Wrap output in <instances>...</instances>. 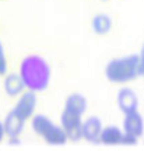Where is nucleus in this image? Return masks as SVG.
<instances>
[{
  "instance_id": "nucleus-10",
  "label": "nucleus",
  "mask_w": 144,
  "mask_h": 151,
  "mask_svg": "<svg viewBox=\"0 0 144 151\" xmlns=\"http://www.w3.org/2000/svg\"><path fill=\"white\" fill-rule=\"evenodd\" d=\"M70 113H74V115H83L87 111V99L83 94L74 92V94H70L69 97L66 98L64 101V109Z\"/></svg>"
},
{
  "instance_id": "nucleus-5",
  "label": "nucleus",
  "mask_w": 144,
  "mask_h": 151,
  "mask_svg": "<svg viewBox=\"0 0 144 151\" xmlns=\"http://www.w3.org/2000/svg\"><path fill=\"white\" fill-rule=\"evenodd\" d=\"M116 102L119 109L122 111L125 115L130 112H134L139 108V98L137 94L133 88H129V87H123L119 90L116 95Z\"/></svg>"
},
{
  "instance_id": "nucleus-14",
  "label": "nucleus",
  "mask_w": 144,
  "mask_h": 151,
  "mask_svg": "<svg viewBox=\"0 0 144 151\" xmlns=\"http://www.w3.org/2000/svg\"><path fill=\"white\" fill-rule=\"evenodd\" d=\"M7 73V59L4 55V48L3 43L0 42V76H3Z\"/></svg>"
},
{
  "instance_id": "nucleus-18",
  "label": "nucleus",
  "mask_w": 144,
  "mask_h": 151,
  "mask_svg": "<svg viewBox=\"0 0 144 151\" xmlns=\"http://www.w3.org/2000/svg\"><path fill=\"white\" fill-rule=\"evenodd\" d=\"M140 56H144V43H143V46H141V50H140Z\"/></svg>"
},
{
  "instance_id": "nucleus-7",
  "label": "nucleus",
  "mask_w": 144,
  "mask_h": 151,
  "mask_svg": "<svg viewBox=\"0 0 144 151\" xmlns=\"http://www.w3.org/2000/svg\"><path fill=\"white\" fill-rule=\"evenodd\" d=\"M123 132L140 139L144 133V119L137 111L125 115L123 119Z\"/></svg>"
},
{
  "instance_id": "nucleus-3",
  "label": "nucleus",
  "mask_w": 144,
  "mask_h": 151,
  "mask_svg": "<svg viewBox=\"0 0 144 151\" xmlns=\"http://www.w3.org/2000/svg\"><path fill=\"white\" fill-rule=\"evenodd\" d=\"M35 108H37V92L27 90V91L21 92L18 101L16 102L14 108L11 111L17 113L24 120H28L35 115Z\"/></svg>"
},
{
  "instance_id": "nucleus-2",
  "label": "nucleus",
  "mask_w": 144,
  "mask_h": 151,
  "mask_svg": "<svg viewBox=\"0 0 144 151\" xmlns=\"http://www.w3.org/2000/svg\"><path fill=\"white\" fill-rule=\"evenodd\" d=\"M140 55H126L109 60L105 66V77L111 83H129L140 76Z\"/></svg>"
},
{
  "instance_id": "nucleus-12",
  "label": "nucleus",
  "mask_w": 144,
  "mask_h": 151,
  "mask_svg": "<svg viewBox=\"0 0 144 151\" xmlns=\"http://www.w3.org/2000/svg\"><path fill=\"white\" fill-rule=\"evenodd\" d=\"M43 140L46 141L50 146H63L67 141V136L64 133V130L62 129L60 124L52 123L49 126V129L42 134Z\"/></svg>"
},
{
  "instance_id": "nucleus-8",
  "label": "nucleus",
  "mask_w": 144,
  "mask_h": 151,
  "mask_svg": "<svg viewBox=\"0 0 144 151\" xmlns=\"http://www.w3.org/2000/svg\"><path fill=\"white\" fill-rule=\"evenodd\" d=\"M25 122H27V120H24V119L20 118L17 113H14L13 111H10L9 115L6 116V119L3 120L6 136H9V139L20 137V134H21L22 130H24Z\"/></svg>"
},
{
  "instance_id": "nucleus-9",
  "label": "nucleus",
  "mask_w": 144,
  "mask_h": 151,
  "mask_svg": "<svg viewBox=\"0 0 144 151\" xmlns=\"http://www.w3.org/2000/svg\"><path fill=\"white\" fill-rule=\"evenodd\" d=\"M3 87H4L6 94L10 95V97H17V95H20L21 92H24L27 90L21 76L18 73H10V74L6 76Z\"/></svg>"
},
{
  "instance_id": "nucleus-11",
  "label": "nucleus",
  "mask_w": 144,
  "mask_h": 151,
  "mask_svg": "<svg viewBox=\"0 0 144 151\" xmlns=\"http://www.w3.org/2000/svg\"><path fill=\"white\" fill-rule=\"evenodd\" d=\"M123 137V130L117 127L115 124H109V126H104L99 136V141L105 146H117L122 143Z\"/></svg>"
},
{
  "instance_id": "nucleus-16",
  "label": "nucleus",
  "mask_w": 144,
  "mask_h": 151,
  "mask_svg": "<svg viewBox=\"0 0 144 151\" xmlns=\"http://www.w3.org/2000/svg\"><path fill=\"white\" fill-rule=\"evenodd\" d=\"M139 70H140V76H144V56H140Z\"/></svg>"
},
{
  "instance_id": "nucleus-4",
  "label": "nucleus",
  "mask_w": 144,
  "mask_h": 151,
  "mask_svg": "<svg viewBox=\"0 0 144 151\" xmlns=\"http://www.w3.org/2000/svg\"><path fill=\"white\" fill-rule=\"evenodd\" d=\"M81 124H83V120L80 115H74L67 111H63L60 115V126L67 136V140L78 141L80 139H83Z\"/></svg>"
},
{
  "instance_id": "nucleus-15",
  "label": "nucleus",
  "mask_w": 144,
  "mask_h": 151,
  "mask_svg": "<svg viewBox=\"0 0 144 151\" xmlns=\"http://www.w3.org/2000/svg\"><path fill=\"white\" fill-rule=\"evenodd\" d=\"M137 140H139L137 137H134L132 134H127V133L123 132V137H122V143L120 144H123V146H136Z\"/></svg>"
},
{
  "instance_id": "nucleus-13",
  "label": "nucleus",
  "mask_w": 144,
  "mask_h": 151,
  "mask_svg": "<svg viewBox=\"0 0 144 151\" xmlns=\"http://www.w3.org/2000/svg\"><path fill=\"white\" fill-rule=\"evenodd\" d=\"M91 25H92V29L95 34L104 35V34H108L112 29V18L105 13H98L96 16H94Z\"/></svg>"
},
{
  "instance_id": "nucleus-6",
  "label": "nucleus",
  "mask_w": 144,
  "mask_h": 151,
  "mask_svg": "<svg viewBox=\"0 0 144 151\" xmlns=\"http://www.w3.org/2000/svg\"><path fill=\"white\" fill-rule=\"evenodd\" d=\"M102 120L96 116H90L86 120H83L81 124V133H83V139H86L90 143H98L99 141V136L102 132Z\"/></svg>"
},
{
  "instance_id": "nucleus-17",
  "label": "nucleus",
  "mask_w": 144,
  "mask_h": 151,
  "mask_svg": "<svg viewBox=\"0 0 144 151\" xmlns=\"http://www.w3.org/2000/svg\"><path fill=\"white\" fill-rule=\"evenodd\" d=\"M4 136H6L4 126H3V122H0V143H1V140L4 139Z\"/></svg>"
},
{
  "instance_id": "nucleus-1",
  "label": "nucleus",
  "mask_w": 144,
  "mask_h": 151,
  "mask_svg": "<svg viewBox=\"0 0 144 151\" xmlns=\"http://www.w3.org/2000/svg\"><path fill=\"white\" fill-rule=\"evenodd\" d=\"M18 74L21 76L27 90L39 92L48 88L52 71H50V66L42 56L30 55L22 59Z\"/></svg>"
}]
</instances>
